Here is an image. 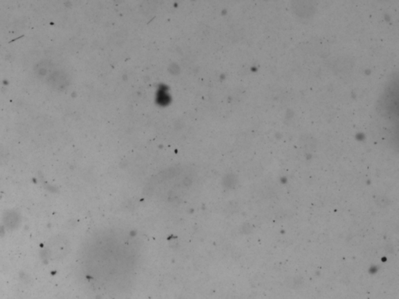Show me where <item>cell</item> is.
I'll use <instances>...</instances> for the list:
<instances>
[{"instance_id": "1", "label": "cell", "mask_w": 399, "mask_h": 299, "mask_svg": "<svg viewBox=\"0 0 399 299\" xmlns=\"http://www.w3.org/2000/svg\"><path fill=\"white\" fill-rule=\"evenodd\" d=\"M378 109L384 118L397 122L399 116V80L397 75L387 84L383 94L378 100Z\"/></svg>"}]
</instances>
